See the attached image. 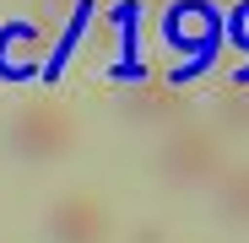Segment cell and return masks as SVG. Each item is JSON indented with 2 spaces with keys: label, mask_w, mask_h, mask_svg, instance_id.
<instances>
[{
  "label": "cell",
  "mask_w": 249,
  "mask_h": 243,
  "mask_svg": "<svg viewBox=\"0 0 249 243\" xmlns=\"http://www.w3.org/2000/svg\"><path fill=\"white\" fill-rule=\"evenodd\" d=\"M168 38L184 49V54H206L217 38V16L206 0H179V6L168 11Z\"/></svg>",
  "instance_id": "6"
},
{
  "label": "cell",
  "mask_w": 249,
  "mask_h": 243,
  "mask_svg": "<svg viewBox=\"0 0 249 243\" xmlns=\"http://www.w3.org/2000/svg\"><path fill=\"white\" fill-rule=\"evenodd\" d=\"M38 65H44V27L6 22L0 27V81H27Z\"/></svg>",
  "instance_id": "5"
},
{
  "label": "cell",
  "mask_w": 249,
  "mask_h": 243,
  "mask_svg": "<svg viewBox=\"0 0 249 243\" xmlns=\"http://www.w3.org/2000/svg\"><path fill=\"white\" fill-rule=\"evenodd\" d=\"M44 238L49 243H108L114 238V216L98 194H60L49 200V211H44Z\"/></svg>",
  "instance_id": "4"
},
{
  "label": "cell",
  "mask_w": 249,
  "mask_h": 243,
  "mask_svg": "<svg viewBox=\"0 0 249 243\" xmlns=\"http://www.w3.org/2000/svg\"><path fill=\"white\" fill-rule=\"evenodd\" d=\"M212 200H217V216L228 227H249V162L222 168V178L212 184Z\"/></svg>",
  "instance_id": "7"
},
{
  "label": "cell",
  "mask_w": 249,
  "mask_h": 243,
  "mask_svg": "<svg viewBox=\"0 0 249 243\" xmlns=\"http://www.w3.org/2000/svg\"><path fill=\"white\" fill-rule=\"evenodd\" d=\"M217 135H249V81H238V87H228L217 97Z\"/></svg>",
  "instance_id": "8"
},
{
  "label": "cell",
  "mask_w": 249,
  "mask_h": 243,
  "mask_svg": "<svg viewBox=\"0 0 249 243\" xmlns=\"http://www.w3.org/2000/svg\"><path fill=\"white\" fill-rule=\"evenodd\" d=\"M130 243H168V232H162L157 222H141V227L130 232Z\"/></svg>",
  "instance_id": "9"
},
{
  "label": "cell",
  "mask_w": 249,
  "mask_h": 243,
  "mask_svg": "<svg viewBox=\"0 0 249 243\" xmlns=\"http://www.w3.org/2000/svg\"><path fill=\"white\" fill-rule=\"evenodd\" d=\"M119 119L136 125V130H162V135H168L174 125L190 119V103H184V92L174 87V81L141 76V81H130V87L119 92Z\"/></svg>",
  "instance_id": "3"
},
{
  "label": "cell",
  "mask_w": 249,
  "mask_h": 243,
  "mask_svg": "<svg viewBox=\"0 0 249 243\" xmlns=\"http://www.w3.org/2000/svg\"><path fill=\"white\" fill-rule=\"evenodd\" d=\"M33 6H38V11H71L76 0H33Z\"/></svg>",
  "instance_id": "10"
},
{
  "label": "cell",
  "mask_w": 249,
  "mask_h": 243,
  "mask_svg": "<svg viewBox=\"0 0 249 243\" xmlns=\"http://www.w3.org/2000/svg\"><path fill=\"white\" fill-rule=\"evenodd\" d=\"M228 168V151H222V135L212 125H195V119H184V125H174L168 135H162L157 157H152V173L168 184V189H212Z\"/></svg>",
  "instance_id": "1"
},
{
  "label": "cell",
  "mask_w": 249,
  "mask_h": 243,
  "mask_svg": "<svg viewBox=\"0 0 249 243\" xmlns=\"http://www.w3.org/2000/svg\"><path fill=\"white\" fill-rule=\"evenodd\" d=\"M81 141V125L76 113L54 97H38V103H22L11 119H6V151L17 162H60L71 157Z\"/></svg>",
  "instance_id": "2"
},
{
  "label": "cell",
  "mask_w": 249,
  "mask_h": 243,
  "mask_svg": "<svg viewBox=\"0 0 249 243\" xmlns=\"http://www.w3.org/2000/svg\"><path fill=\"white\" fill-rule=\"evenodd\" d=\"M238 38H244V44H249V6L238 11Z\"/></svg>",
  "instance_id": "11"
}]
</instances>
